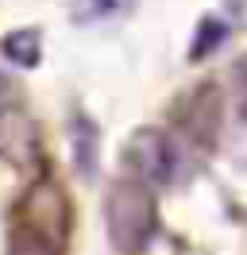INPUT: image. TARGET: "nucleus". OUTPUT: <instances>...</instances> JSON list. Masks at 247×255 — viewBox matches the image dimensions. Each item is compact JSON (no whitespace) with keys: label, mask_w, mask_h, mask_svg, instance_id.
Masks as SVG:
<instances>
[{"label":"nucleus","mask_w":247,"mask_h":255,"mask_svg":"<svg viewBox=\"0 0 247 255\" xmlns=\"http://www.w3.org/2000/svg\"><path fill=\"white\" fill-rule=\"evenodd\" d=\"M105 228L116 255H143L158 232V197L139 178H116L105 193Z\"/></svg>","instance_id":"nucleus-1"},{"label":"nucleus","mask_w":247,"mask_h":255,"mask_svg":"<svg viewBox=\"0 0 247 255\" xmlns=\"http://www.w3.org/2000/svg\"><path fill=\"white\" fill-rule=\"evenodd\" d=\"M124 166H127V178H139L147 182L151 190L158 186H174L185 170V151L182 139L170 135L162 128H135L124 143Z\"/></svg>","instance_id":"nucleus-2"},{"label":"nucleus","mask_w":247,"mask_h":255,"mask_svg":"<svg viewBox=\"0 0 247 255\" xmlns=\"http://www.w3.org/2000/svg\"><path fill=\"white\" fill-rule=\"evenodd\" d=\"M220 120H224V93L213 78H205L178 105V116H174L178 139L189 143L193 151H201V155H209L220 139Z\"/></svg>","instance_id":"nucleus-3"},{"label":"nucleus","mask_w":247,"mask_h":255,"mask_svg":"<svg viewBox=\"0 0 247 255\" xmlns=\"http://www.w3.org/2000/svg\"><path fill=\"white\" fill-rule=\"evenodd\" d=\"M35 147H39L35 124L23 116V109L15 105V109L0 112V159H8L12 166L23 170V166H31V159H35Z\"/></svg>","instance_id":"nucleus-4"},{"label":"nucleus","mask_w":247,"mask_h":255,"mask_svg":"<svg viewBox=\"0 0 247 255\" xmlns=\"http://www.w3.org/2000/svg\"><path fill=\"white\" fill-rule=\"evenodd\" d=\"M70 151H74V166L81 178H93L101 166V128L89 112H70Z\"/></svg>","instance_id":"nucleus-5"},{"label":"nucleus","mask_w":247,"mask_h":255,"mask_svg":"<svg viewBox=\"0 0 247 255\" xmlns=\"http://www.w3.org/2000/svg\"><path fill=\"white\" fill-rule=\"evenodd\" d=\"M228 35H232V23L220 12H205V16L197 19V27H193V39H189V50H185V58L197 66L205 62V58H213L216 50L228 43Z\"/></svg>","instance_id":"nucleus-6"},{"label":"nucleus","mask_w":247,"mask_h":255,"mask_svg":"<svg viewBox=\"0 0 247 255\" xmlns=\"http://www.w3.org/2000/svg\"><path fill=\"white\" fill-rule=\"evenodd\" d=\"M0 54L15 70H35L43 62V31L39 27H12L8 35H0Z\"/></svg>","instance_id":"nucleus-7"},{"label":"nucleus","mask_w":247,"mask_h":255,"mask_svg":"<svg viewBox=\"0 0 247 255\" xmlns=\"http://www.w3.org/2000/svg\"><path fill=\"white\" fill-rule=\"evenodd\" d=\"M8 255H62V244L31 228L27 221H15L8 228Z\"/></svg>","instance_id":"nucleus-8"},{"label":"nucleus","mask_w":247,"mask_h":255,"mask_svg":"<svg viewBox=\"0 0 247 255\" xmlns=\"http://www.w3.org/2000/svg\"><path fill=\"white\" fill-rule=\"evenodd\" d=\"M135 0H77L74 4V23H101V19L127 16Z\"/></svg>","instance_id":"nucleus-9"},{"label":"nucleus","mask_w":247,"mask_h":255,"mask_svg":"<svg viewBox=\"0 0 247 255\" xmlns=\"http://www.w3.org/2000/svg\"><path fill=\"white\" fill-rule=\"evenodd\" d=\"M232 93H236V112L247 124V54H240L232 62Z\"/></svg>","instance_id":"nucleus-10"},{"label":"nucleus","mask_w":247,"mask_h":255,"mask_svg":"<svg viewBox=\"0 0 247 255\" xmlns=\"http://www.w3.org/2000/svg\"><path fill=\"white\" fill-rule=\"evenodd\" d=\"M19 105V89H15V81L8 74H0V112H8Z\"/></svg>","instance_id":"nucleus-11"}]
</instances>
